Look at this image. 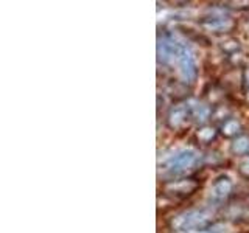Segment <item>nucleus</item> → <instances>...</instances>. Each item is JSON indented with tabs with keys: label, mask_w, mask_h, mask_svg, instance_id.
I'll list each match as a JSON object with an SVG mask.
<instances>
[{
	"label": "nucleus",
	"mask_w": 249,
	"mask_h": 233,
	"mask_svg": "<svg viewBox=\"0 0 249 233\" xmlns=\"http://www.w3.org/2000/svg\"><path fill=\"white\" fill-rule=\"evenodd\" d=\"M210 222V215L204 210H189L181 215H178L171 221V227L178 232H192V230H201L207 227Z\"/></svg>",
	"instance_id": "f257e3e1"
},
{
	"label": "nucleus",
	"mask_w": 249,
	"mask_h": 233,
	"mask_svg": "<svg viewBox=\"0 0 249 233\" xmlns=\"http://www.w3.org/2000/svg\"><path fill=\"white\" fill-rule=\"evenodd\" d=\"M195 160H196V152L195 151H192V150L179 151L167 160V169L170 174L181 173V171L190 168L195 163Z\"/></svg>",
	"instance_id": "f03ea898"
},
{
	"label": "nucleus",
	"mask_w": 249,
	"mask_h": 233,
	"mask_svg": "<svg viewBox=\"0 0 249 233\" xmlns=\"http://www.w3.org/2000/svg\"><path fill=\"white\" fill-rule=\"evenodd\" d=\"M176 64H178L179 72H181V75L185 81L192 83L195 78H196V62H195L193 54L187 50L185 47H182L181 53H179V56L176 59Z\"/></svg>",
	"instance_id": "7ed1b4c3"
},
{
	"label": "nucleus",
	"mask_w": 249,
	"mask_h": 233,
	"mask_svg": "<svg viewBox=\"0 0 249 233\" xmlns=\"http://www.w3.org/2000/svg\"><path fill=\"white\" fill-rule=\"evenodd\" d=\"M232 191V181L228 176L218 177L210 186V198L213 200H224Z\"/></svg>",
	"instance_id": "20e7f679"
},
{
	"label": "nucleus",
	"mask_w": 249,
	"mask_h": 233,
	"mask_svg": "<svg viewBox=\"0 0 249 233\" xmlns=\"http://www.w3.org/2000/svg\"><path fill=\"white\" fill-rule=\"evenodd\" d=\"M165 188H167V193L173 194V196L185 198V196H189V194L196 191L198 183L193 181H179V182L168 183Z\"/></svg>",
	"instance_id": "39448f33"
},
{
	"label": "nucleus",
	"mask_w": 249,
	"mask_h": 233,
	"mask_svg": "<svg viewBox=\"0 0 249 233\" xmlns=\"http://www.w3.org/2000/svg\"><path fill=\"white\" fill-rule=\"evenodd\" d=\"M190 115V107L189 106H176L171 109L168 114V124L170 128H179L185 123V120Z\"/></svg>",
	"instance_id": "423d86ee"
},
{
	"label": "nucleus",
	"mask_w": 249,
	"mask_h": 233,
	"mask_svg": "<svg viewBox=\"0 0 249 233\" xmlns=\"http://www.w3.org/2000/svg\"><path fill=\"white\" fill-rule=\"evenodd\" d=\"M202 25L212 31H224L226 28H229L232 23L229 19H224V17H209L206 20H202Z\"/></svg>",
	"instance_id": "0eeeda50"
},
{
	"label": "nucleus",
	"mask_w": 249,
	"mask_h": 233,
	"mask_svg": "<svg viewBox=\"0 0 249 233\" xmlns=\"http://www.w3.org/2000/svg\"><path fill=\"white\" fill-rule=\"evenodd\" d=\"M190 107V116H193L195 120L202 123V121H206L207 120V116H209V109L206 106H202V104H198V103H195L193 106H189Z\"/></svg>",
	"instance_id": "6e6552de"
},
{
	"label": "nucleus",
	"mask_w": 249,
	"mask_h": 233,
	"mask_svg": "<svg viewBox=\"0 0 249 233\" xmlns=\"http://www.w3.org/2000/svg\"><path fill=\"white\" fill-rule=\"evenodd\" d=\"M232 152L233 154H238V155H243L249 152V138L248 137H238L233 140L232 143Z\"/></svg>",
	"instance_id": "1a4fd4ad"
},
{
	"label": "nucleus",
	"mask_w": 249,
	"mask_h": 233,
	"mask_svg": "<svg viewBox=\"0 0 249 233\" xmlns=\"http://www.w3.org/2000/svg\"><path fill=\"white\" fill-rule=\"evenodd\" d=\"M240 131V124L237 120H228L224 124H223V132H224V135H235L237 132Z\"/></svg>",
	"instance_id": "9d476101"
},
{
	"label": "nucleus",
	"mask_w": 249,
	"mask_h": 233,
	"mask_svg": "<svg viewBox=\"0 0 249 233\" xmlns=\"http://www.w3.org/2000/svg\"><path fill=\"white\" fill-rule=\"evenodd\" d=\"M215 137V131L212 128H206L198 132V138L201 140V142H210Z\"/></svg>",
	"instance_id": "9b49d317"
},
{
	"label": "nucleus",
	"mask_w": 249,
	"mask_h": 233,
	"mask_svg": "<svg viewBox=\"0 0 249 233\" xmlns=\"http://www.w3.org/2000/svg\"><path fill=\"white\" fill-rule=\"evenodd\" d=\"M240 173H241V174H245V176H249V159H246V160L240 165Z\"/></svg>",
	"instance_id": "f8f14e48"
},
{
	"label": "nucleus",
	"mask_w": 249,
	"mask_h": 233,
	"mask_svg": "<svg viewBox=\"0 0 249 233\" xmlns=\"http://www.w3.org/2000/svg\"><path fill=\"white\" fill-rule=\"evenodd\" d=\"M243 83H245V90H246V95L249 98V68L245 72V76H243Z\"/></svg>",
	"instance_id": "ddd939ff"
},
{
	"label": "nucleus",
	"mask_w": 249,
	"mask_h": 233,
	"mask_svg": "<svg viewBox=\"0 0 249 233\" xmlns=\"http://www.w3.org/2000/svg\"><path fill=\"white\" fill-rule=\"evenodd\" d=\"M210 233H215V232H210Z\"/></svg>",
	"instance_id": "4468645a"
}]
</instances>
